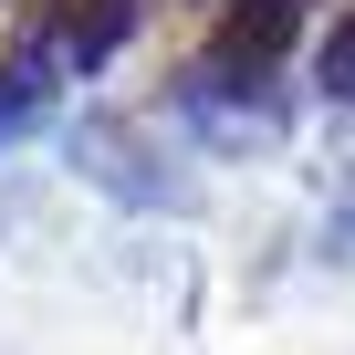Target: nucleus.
Masks as SVG:
<instances>
[{"mask_svg": "<svg viewBox=\"0 0 355 355\" xmlns=\"http://www.w3.org/2000/svg\"><path fill=\"white\" fill-rule=\"evenodd\" d=\"M303 21V0H251V11H230V63H272Z\"/></svg>", "mask_w": 355, "mask_h": 355, "instance_id": "1", "label": "nucleus"}]
</instances>
